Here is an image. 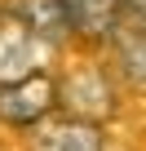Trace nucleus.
<instances>
[{"mask_svg":"<svg viewBox=\"0 0 146 151\" xmlns=\"http://www.w3.org/2000/svg\"><path fill=\"white\" fill-rule=\"evenodd\" d=\"M58 111H62V76L53 71H31L14 85H0V124L5 129L36 133Z\"/></svg>","mask_w":146,"mask_h":151,"instance_id":"nucleus-1","label":"nucleus"},{"mask_svg":"<svg viewBox=\"0 0 146 151\" xmlns=\"http://www.w3.org/2000/svg\"><path fill=\"white\" fill-rule=\"evenodd\" d=\"M62 111L75 120H89V124L111 120V111H115L111 76L102 67H75L71 76H62Z\"/></svg>","mask_w":146,"mask_h":151,"instance_id":"nucleus-2","label":"nucleus"},{"mask_svg":"<svg viewBox=\"0 0 146 151\" xmlns=\"http://www.w3.org/2000/svg\"><path fill=\"white\" fill-rule=\"evenodd\" d=\"M44 49L49 45L27 22H18L5 5H0V85H14V80H22V76H31V71H44L40 67Z\"/></svg>","mask_w":146,"mask_h":151,"instance_id":"nucleus-3","label":"nucleus"},{"mask_svg":"<svg viewBox=\"0 0 146 151\" xmlns=\"http://www.w3.org/2000/svg\"><path fill=\"white\" fill-rule=\"evenodd\" d=\"M111 45H115V67L124 71V80L146 85V0H124Z\"/></svg>","mask_w":146,"mask_h":151,"instance_id":"nucleus-4","label":"nucleus"},{"mask_svg":"<svg viewBox=\"0 0 146 151\" xmlns=\"http://www.w3.org/2000/svg\"><path fill=\"white\" fill-rule=\"evenodd\" d=\"M31 151H106L102 124L75 120V116H53L31 133Z\"/></svg>","mask_w":146,"mask_h":151,"instance_id":"nucleus-5","label":"nucleus"},{"mask_svg":"<svg viewBox=\"0 0 146 151\" xmlns=\"http://www.w3.org/2000/svg\"><path fill=\"white\" fill-rule=\"evenodd\" d=\"M62 14H66V27H71L75 40L102 45V40H111L115 27H120L124 0H62Z\"/></svg>","mask_w":146,"mask_h":151,"instance_id":"nucleus-6","label":"nucleus"},{"mask_svg":"<svg viewBox=\"0 0 146 151\" xmlns=\"http://www.w3.org/2000/svg\"><path fill=\"white\" fill-rule=\"evenodd\" d=\"M5 9H9L18 22H27V27L49 45V49L62 45V40L71 36L66 14H62V0H5Z\"/></svg>","mask_w":146,"mask_h":151,"instance_id":"nucleus-7","label":"nucleus"}]
</instances>
